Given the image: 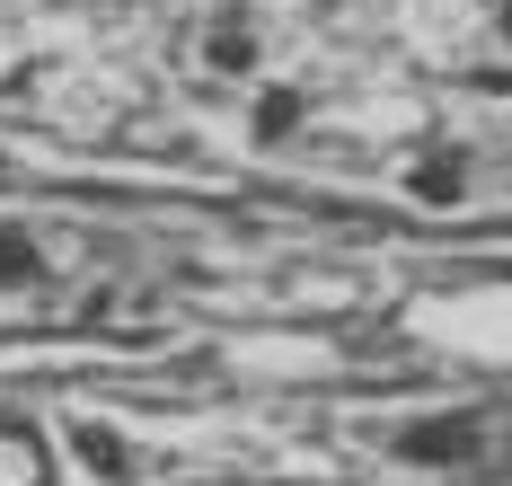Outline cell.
<instances>
[{
  "label": "cell",
  "instance_id": "8992f818",
  "mask_svg": "<svg viewBox=\"0 0 512 486\" xmlns=\"http://www.w3.org/2000/svg\"><path fill=\"white\" fill-rule=\"evenodd\" d=\"M256 124H265V133H283V124H301V98H283V89H274V98L256 107Z\"/></svg>",
  "mask_w": 512,
  "mask_h": 486
},
{
  "label": "cell",
  "instance_id": "5b68a950",
  "mask_svg": "<svg viewBox=\"0 0 512 486\" xmlns=\"http://www.w3.org/2000/svg\"><path fill=\"white\" fill-rule=\"evenodd\" d=\"M415 195H433V204H451V195H460V168H415Z\"/></svg>",
  "mask_w": 512,
  "mask_h": 486
},
{
  "label": "cell",
  "instance_id": "ba28073f",
  "mask_svg": "<svg viewBox=\"0 0 512 486\" xmlns=\"http://www.w3.org/2000/svg\"><path fill=\"white\" fill-rule=\"evenodd\" d=\"M504 27H512V0H504Z\"/></svg>",
  "mask_w": 512,
  "mask_h": 486
},
{
  "label": "cell",
  "instance_id": "277c9868",
  "mask_svg": "<svg viewBox=\"0 0 512 486\" xmlns=\"http://www.w3.org/2000/svg\"><path fill=\"white\" fill-rule=\"evenodd\" d=\"M204 54H212V71H248L256 45H248V27H212V45H204Z\"/></svg>",
  "mask_w": 512,
  "mask_h": 486
},
{
  "label": "cell",
  "instance_id": "7a4b0ae2",
  "mask_svg": "<svg viewBox=\"0 0 512 486\" xmlns=\"http://www.w3.org/2000/svg\"><path fill=\"white\" fill-rule=\"evenodd\" d=\"M0 486H45V442L27 425H0Z\"/></svg>",
  "mask_w": 512,
  "mask_h": 486
},
{
  "label": "cell",
  "instance_id": "52a82bcc",
  "mask_svg": "<svg viewBox=\"0 0 512 486\" xmlns=\"http://www.w3.org/2000/svg\"><path fill=\"white\" fill-rule=\"evenodd\" d=\"M80 451H89V460H98L106 478H124V451H115V442H106V433H80Z\"/></svg>",
  "mask_w": 512,
  "mask_h": 486
},
{
  "label": "cell",
  "instance_id": "3957f363",
  "mask_svg": "<svg viewBox=\"0 0 512 486\" xmlns=\"http://www.w3.org/2000/svg\"><path fill=\"white\" fill-rule=\"evenodd\" d=\"M36 239H27V230H9V221H0V283H36Z\"/></svg>",
  "mask_w": 512,
  "mask_h": 486
},
{
  "label": "cell",
  "instance_id": "6da1fadb",
  "mask_svg": "<svg viewBox=\"0 0 512 486\" xmlns=\"http://www.w3.org/2000/svg\"><path fill=\"white\" fill-rule=\"evenodd\" d=\"M477 451V416H451V425H415L407 460H468Z\"/></svg>",
  "mask_w": 512,
  "mask_h": 486
}]
</instances>
